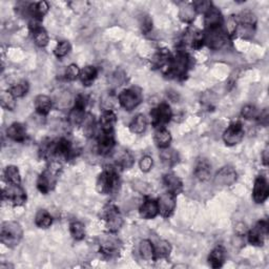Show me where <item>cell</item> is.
<instances>
[{"instance_id": "7402d4cb", "label": "cell", "mask_w": 269, "mask_h": 269, "mask_svg": "<svg viewBox=\"0 0 269 269\" xmlns=\"http://www.w3.org/2000/svg\"><path fill=\"white\" fill-rule=\"evenodd\" d=\"M140 216L145 220H151L159 215L158 202L151 198H146L140 206Z\"/></svg>"}, {"instance_id": "5bb4252c", "label": "cell", "mask_w": 269, "mask_h": 269, "mask_svg": "<svg viewBox=\"0 0 269 269\" xmlns=\"http://www.w3.org/2000/svg\"><path fill=\"white\" fill-rule=\"evenodd\" d=\"M157 202H158L159 214L162 217L168 218L174 214L177 203H176V196L173 195V193L168 191L162 193Z\"/></svg>"}, {"instance_id": "9a60e30c", "label": "cell", "mask_w": 269, "mask_h": 269, "mask_svg": "<svg viewBox=\"0 0 269 269\" xmlns=\"http://www.w3.org/2000/svg\"><path fill=\"white\" fill-rule=\"evenodd\" d=\"M116 145L114 132L106 133L101 132L97 139V150L101 156H107L111 151H113Z\"/></svg>"}, {"instance_id": "b9f144b4", "label": "cell", "mask_w": 269, "mask_h": 269, "mask_svg": "<svg viewBox=\"0 0 269 269\" xmlns=\"http://www.w3.org/2000/svg\"><path fill=\"white\" fill-rule=\"evenodd\" d=\"M81 125L83 126V132L87 134L88 137H91L92 134H95L96 130V122L94 119V116H91L90 114H87L86 118H84Z\"/></svg>"}, {"instance_id": "ac0fdd59", "label": "cell", "mask_w": 269, "mask_h": 269, "mask_svg": "<svg viewBox=\"0 0 269 269\" xmlns=\"http://www.w3.org/2000/svg\"><path fill=\"white\" fill-rule=\"evenodd\" d=\"M30 30L33 34V39L35 45L39 47H45L48 45V35L47 32L41 27L40 21L32 19L30 22Z\"/></svg>"}, {"instance_id": "d590c367", "label": "cell", "mask_w": 269, "mask_h": 269, "mask_svg": "<svg viewBox=\"0 0 269 269\" xmlns=\"http://www.w3.org/2000/svg\"><path fill=\"white\" fill-rule=\"evenodd\" d=\"M4 179L7 184L20 185L21 177L18 168L14 165H8L4 170Z\"/></svg>"}, {"instance_id": "1f68e13d", "label": "cell", "mask_w": 269, "mask_h": 269, "mask_svg": "<svg viewBox=\"0 0 269 269\" xmlns=\"http://www.w3.org/2000/svg\"><path fill=\"white\" fill-rule=\"evenodd\" d=\"M237 20L241 27L255 30L256 24H257V16L255 15V13H252L251 11H248V10L243 11L237 17Z\"/></svg>"}, {"instance_id": "277c9868", "label": "cell", "mask_w": 269, "mask_h": 269, "mask_svg": "<svg viewBox=\"0 0 269 269\" xmlns=\"http://www.w3.org/2000/svg\"><path fill=\"white\" fill-rule=\"evenodd\" d=\"M190 64V58L184 50H179L175 57H173L168 71L165 74L168 77L175 79H183L187 74Z\"/></svg>"}, {"instance_id": "7c38bea8", "label": "cell", "mask_w": 269, "mask_h": 269, "mask_svg": "<svg viewBox=\"0 0 269 269\" xmlns=\"http://www.w3.org/2000/svg\"><path fill=\"white\" fill-rule=\"evenodd\" d=\"M245 131L241 122L231 123L223 134V141L226 145L233 146L237 145L243 140Z\"/></svg>"}, {"instance_id": "e0dca14e", "label": "cell", "mask_w": 269, "mask_h": 269, "mask_svg": "<svg viewBox=\"0 0 269 269\" xmlns=\"http://www.w3.org/2000/svg\"><path fill=\"white\" fill-rule=\"evenodd\" d=\"M269 195L268 182L264 176H259L255 181L254 191H252V198L257 204H262L267 200Z\"/></svg>"}, {"instance_id": "3957f363", "label": "cell", "mask_w": 269, "mask_h": 269, "mask_svg": "<svg viewBox=\"0 0 269 269\" xmlns=\"http://www.w3.org/2000/svg\"><path fill=\"white\" fill-rule=\"evenodd\" d=\"M23 235L22 227L18 222L6 221L1 226L0 240L8 248H13L18 245Z\"/></svg>"}, {"instance_id": "ee69618b", "label": "cell", "mask_w": 269, "mask_h": 269, "mask_svg": "<svg viewBox=\"0 0 269 269\" xmlns=\"http://www.w3.org/2000/svg\"><path fill=\"white\" fill-rule=\"evenodd\" d=\"M86 111H83V109L73 107L69 115V120L74 125H81L83 119L86 118Z\"/></svg>"}, {"instance_id": "bcb514c9", "label": "cell", "mask_w": 269, "mask_h": 269, "mask_svg": "<svg viewBox=\"0 0 269 269\" xmlns=\"http://www.w3.org/2000/svg\"><path fill=\"white\" fill-rule=\"evenodd\" d=\"M71 44L69 41H60L54 49V54L57 58H63L71 52Z\"/></svg>"}, {"instance_id": "cb8c5ba5", "label": "cell", "mask_w": 269, "mask_h": 269, "mask_svg": "<svg viewBox=\"0 0 269 269\" xmlns=\"http://www.w3.org/2000/svg\"><path fill=\"white\" fill-rule=\"evenodd\" d=\"M193 174H195V177L198 180L202 182L207 181L209 179L210 174H212V165H210V163L208 162V160L199 159Z\"/></svg>"}, {"instance_id": "816d5d0a", "label": "cell", "mask_w": 269, "mask_h": 269, "mask_svg": "<svg viewBox=\"0 0 269 269\" xmlns=\"http://www.w3.org/2000/svg\"><path fill=\"white\" fill-rule=\"evenodd\" d=\"M153 29V20L149 16H144L141 20V31L143 34H148Z\"/></svg>"}, {"instance_id": "836d02e7", "label": "cell", "mask_w": 269, "mask_h": 269, "mask_svg": "<svg viewBox=\"0 0 269 269\" xmlns=\"http://www.w3.org/2000/svg\"><path fill=\"white\" fill-rule=\"evenodd\" d=\"M160 158H161L162 162L166 165V166H174L177 163L179 162V155L177 153L176 150L167 147V148H163L161 150V153H160Z\"/></svg>"}, {"instance_id": "11a10c76", "label": "cell", "mask_w": 269, "mask_h": 269, "mask_svg": "<svg viewBox=\"0 0 269 269\" xmlns=\"http://www.w3.org/2000/svg\"><path fill=\"white\" fill-rule=\"evenodd\" d=\"M262 161H263L264 165H268V161H269V147L268 146H266L265 149L263 150Z\"/></svg>"}, {"instance_id": "9c48e42d", "label": "cell", "mask_w": 269, "mask_h": 269, "mask_svg": "<svg viewBox=\"0 0 269 269\" xmlns=\"http://www.w3.org/2000/svg\"><path fill=\"white\" fill-rule=\"evenodd\" d=\"M2 198L3 200L11 202L13 205L20 206L27 201V193L20 185L7 184V186L2 191Z\"/></svg>"}, {"instance_id": "4fadbf2b", "label": "cell", "mask_w": 269, "mask_h": 269, "mask_svg": "<svg viewBox=\"0 0 269 269\" xmlns=\"http://www.w3.org/2000/svg\"><path fill=\"white\" fill-rule=\"evenodd\" d=\"M238 178L237 172L232 166H224L215 176V184L220 187L231 186Z\"/></svg>"}, {"instance_id": "f6af8a7d", "label": "cell", "mask_w": 269, "mask_h": 269, "mask_svg": "<svg viewBox=\"0 0 269 269\" xmlns=\"http://www.w3.org/2000/svg\"><path fill=\"white\" fill-rule=\"evenodd\" d=\"M241 114L247 120H258L261 112L255 105H245L242 108Z\"/></svg>"}, {"instance_id": "52a82bcc", "label": "cell", "mask_w": 269, "mask_h": 269, "mask_svg": "<svg viewBox=\"0 0 269 269\" xmlns=\"http://www.w3.org/2000/svg\"><path fill=\"white\" fill-rule=\"evenodd\" d=\"M100 252L106 258H113L119 254L121 248V242L115 235L109 232L106 235H102L99 241Z\"/></svg>"}, {"instance_id": "7bdbcfd3", "label": "cell", "mask_w": 269, "mask_h": 269, "mask_svg": "<svg viewBox=\"0 0 269 269\" xmlns=\"http://www.w3.org/2000/svg\"><path fill=\"white\" fill-rule=\"evenodd\" d=\"M134 164V157L130 151L125 150L117 159V167H120L122 170H129Z\"/></svg>"}, {"instance_id": "d4e9b609", "label": "cell", "mask_w": 269, "mask_h": 269, "mask_svg": "<svg viewBox=\"0 0 269 269\" xmlns=\"http://www.w3.org/2000/svg\"><path fill=\"white\" fill-rule=\"evenodd\" d=\"M226 259V251L223 246L215 247L208 256V263L213 268H220L223 266Z\"/></svg>"}, {"instance_id": "603a6c76", "label": "cell", "mask_w": 269, "mask_h": 269, "mask_svg": "<svg viewBox=\"0 0 269 269\" xmlns=\"http://www.w3.org/2000/svg\"><path fill=\"white\" fill-rule=\"evenodd\" d=\"M6 136L15 142H24L28 137L27 129L21 123H13L7 128Z\"/></svg>"}, {"instance_id": "c3c4849f", "label": "cell", "mask_w": 269, "mask_h": 269, "mask_svg": "<svg viewBox=\"0 0 269 269\" xmlns=\"http://www.w3.org/2000/svg\"><path fill=\"white\" fill-rule=\"evenodd\" d=\"M80 71L79 67L76 64H71L66 67L65 73H64V78L67 81H74L77 78H79L80 75Z\"/></svg>"}, {"instance_id": "e575fe53", "label": "cell", "mask_w": 269, "mask_h": 269, "mask_svg": "<svg viewBox=\"0 0 269 269\" xmlns=\"http://www.w3.org/2000/svg\"><path fill=\"white\" fill-rule=\"evenodd\" d=\"M53 223V218L45 209H40L35 216V224L39 228H48Z\"/></svg>"}, {"instance_id": "ab89813d", "label": "cell", "mask_w": 269, "mask_h": 269, "mask_svg": "<svg viewBox=\"0 0 269 269\" xmlns=\"http://www.w3.org/2000/svg\"><path fill=\"white\" fill-rule=\"evenodd\" d=\"M70 232L76 241H81L86 238V227L81 222H72L70 225Z\"/></svg>"}, {"instance_id": "4316f807", "label": "cell", "mask_w": 269, "mask_h": 269, "mask_svg": "<svg viewBox=\"0 0 269 269\" xmlns=\"http://www.w3.org/2000/svg\"><path fill=\"white\" fill-rule=\"evenodd\" d=\"M34 106H35L36 112L39 115L45 116L47 115L53 106V101L46 95H38L34 101Z\"/></svg>"}, {"instance_id": "6da1fadb", "label": "cell", "mask_w": 269, "mask_h": 269, "mask_svg": "<svg viewBox=\"0 0 269 269\" xmlns=\"http://www.w3.org/2000/svg\"><path fill=\"white\" fill-rule=\"evenodd\" d=\"M60 170L61 164L58 161H52L46 170L41 173L37 180V187L41 193L47 195L48 192L54 190Z\"/></svg>"}, {"instance_id": "8d00e7d4", "label": "cell", "mask_w": 269, "mask_h": 269, "mask_svg": "<svg viewBox=\"0 0 269 269\" xmlns=\"http://www.w3.org/2000/svg\"><path fill=\"white\" fill-rule=\"evenodd\" d=\"M155 248V258L156 260L159 259H166L170 257L171 251H172V246L171 244L167 241L161 240L159 241L156 245H154Z\"/></svg>"}, {"instance_id": "30bf717a", "label": "cell", "mask_w": 269, "mask_h": 269, "mask_svg": "<svg viewBox=\"0 0 269 269\" xmlns=\"http://www.w3.org/2000/svg\"><path fill=\"white\" fill-rule=\"evenodd\" d=\"M141 94L139 91L134 89H129L122 90L119 96H118V101L120 105L125 109V111H133L141 103Z\"/></svg>"}, {"instance_id": "681fc988", "label": "cell", "mask_w": 269, "mask_h": 269, "mask_svg": "<svg viewBox=\"0 0 269 269\" xmlns=\"http://www.w3.org/2000/svg\"><path fill=\"white\" fill-rule=\"evenodd\" d=\"M140 168L143 173H148L154 166V160L149 156H144L140 160Z\"/></svg>"}, {"instance_id": "d6986e66", "label": "cell", "mask_w": 269, "mask_h": 269, "mask_svg": "<svg viewBox=\"0 0 269 269\" xmlns=\"http://www.w3.org/2000/svg\"><path fill=\"white\" fill-rule=\"evenodd\" d=\"M184 45H189L192 48L199 49L205 45V33L197 29H189L184 35Z\"/></svg>"}, {"instance_id": "2e32d148", "label": "cell", "mask_w": 269, "mask_h": 269, "mask_svg": "<svg viewBox=\"0 0 269 269\" xmlns=\"http://www.w3.org/2000/svg\"><path fill=\"white\" fill-rule=\"evenodd\" d=\"M224 23V18L222 13L219 11V8L216 6H212L209 10L204 14V25L206 31H212L216 29L222 28Z\"/></svg>"}, {"instance_id": "74e56055", "label": "cell", "mask_w": 269, "mask_h": 269, "mask_svg": "<svg viewBox=\"0 0 269 269\" xmlns=\"http://www.w3.org/2000/svg\"><path fill=\"white\" fill-rule=\"evenodd\" d=\"M197 12L195 10V7H193L192 3L191 4H183L180 7L179 11V17L180 19L185 22V23H191L196 18Z\"/></svg>"}, {"instance_id": "ba28073f", "label": "cell", "mask_w": 269, "mask_h": 269, "mask_svg": "<svg viewBox=\"0 0 269 269\" xmlns=\"http://www.w3.org/2000/svg\"><path fill=\"white\" fill-rule=\"evenodd\" d=\"M229 42V37L226 32L220 29H216L212 31H207L205 33V45H208L209 48L214 50L222 49Z\"/></svg>"}, {"instance_id": "d6a6232c", "label": "cell", "mask_w": 269, "mask_h": 269, "mask_svg": "<svg viewBox=\"0 0 269 269\" xmlns=\"http://www.w3.org/2000/svg\"><path fill=\"white\" fill-rule=\"evenodd\" d=\"M146 128H147V119L143 114L137 115L130 124L131 132L137 134L144 133L146 131Z\"/></svg>"}, {"instance_id": "f1b7e54d", "label": "cell", "mask_w": 269, "mask_h": 269, "mask_svg": "<svg viewBox=\"0 0 269 269\" xmlns=\"http://www.w3.org/2000/svg\"><path fill=\"white\" fill-rule=\"evenodd\" d=\"M154 140H155L156 145L160 149L167 148V147H170V144L172 142V134L165 128L164 129H158L156 131V133H155Z\"/></svg>"}, {"instance_id": "ffe728a7", "label": "cell", "mask_w": 269, "mask_h": 269, "mask_svg": "<svg viewBox=\"0 0 269 269\" xmlns=\"http://www.w3.org/2000/svg\"><path fill=\"white\" fill-rule=\"evenodd\" d=\"M172 59H173V56L170 53V50L162 48V49H159L155 54L153 59H151V62H153V65L155 67H158V69L161 70L162 73L165 75L168 71V67H170Z\"/></svg>"}, {"instance_id": "4dcf8cb0", "label": "cell", "mask_w": 269, "mask_h": 269, "mask_svg": "<svg viewBox=\"0 0 269 269\" xmlns=\"http://www.w3.org/2000/svg\"><path fill=\"white\" fill-rule=\"evenodd\" d=\"M139 252H140L141 258L143 260L147 261V262H151V261H156L154 244L151 243L149 240H143V241L140 242Z\"/></svg>"}, {"instance_id": "7dc6e473", "label": "cell", "mask_w": 269, "mask_h": 269, "mask_svg": "<svg viewBox=\"0 0 269 269\" xmlns=\"http://www.w3.org/2000/svg\"><path fill=\"white\" fill-rule=\"evenodd\" d=\"M239 30V22L237 20V17L234 16H230L228 19H227V23H226V34L228 35V37H232L233 35L237 34Z\"/></svg>"}, {"instance_id": "f5cc1de1", "label": "cell", "mask_w": 269, "mask_h": 269, "mask_svg": "<svg viewBox=\"0 0 269 269\" xmlns=\"http://www.w3.org/2000/svg\"><path fill=\"white\" fill-rule=\"evenodd\" d=\"M87 104H88V98L84 95H78L75 99L74 107H77V108L83 109V111H86Z\"/></svg>"}, {"instance_id": "83f0119b", "label": "cell", "mask_w": 269, "mask_h": 269, "mask_svg": "<svg viewBox=\"0 0 269 269\" xmlns=\"http://www.w3.org/2000/svg\"><path fill=\"white\" fill-rule=\"evenodd\" d=\"M48 3L45 1H40L37 3H32L28 7L29 15L32 17V19L41 21L42 18L48 12Z\"/></svg>"}, {"instance_id": "60d3db41", "label": "cell", "mask_w": 269, "mask_h": 269, "mask_svg": "<svg viewBox=\"0 0 269 269\" xmlns=\"http://www.w3.org/2000/svg\"><path fill=\"white\" fill-rule=\"evenodd\" d=\"M16 98L11 94L10 91H2L0 94V103L1 106L5 108L6 111H14L16 108Z\"/></svg>"}, {"instance_id": "8992f818", "label": "cell", "mask_w": 269, "mask_h": 269, "mask_svg": "<svg viewBox=\"0 0 269 269\" xmlns=\"http://www.w3.org/2000/svg\"><path fill=\"white\" fill-rule=\"evenodd\" d=\"M173 118V112L172 108L168 103H161L157 107L151 109L150 112V120L151 124H153L156 130L158 129H164V126L170 123Z\"/></svg>"}, {"instance_id": "44dd1931", "label": "cell", "mask_w": 269, "mask_h": 269, "mask_svg": "<svg viewBox=\"0 0 269 269\" xmlns=\"http://www.w3.org/2000/svg\"><path fill=\"white\" fill-rule=\"evenodd\" d=\"M163 183L168 192L173 193L176 197L183 191V183L178 176L168 173L163 177Z\"/></svg>"}, {"instance_id": "5b68a950", "label": "cell", "mask_w": 269, "mask_h": 269, "mask_svg": "<svg viewBox=\"0 0 269 269\" xmlns=\"http://www.w3.org/2000/svg\"><path fill=\"white\" fill-rule=\"evenodd\" d=\"M101 217L105 221V226L108 232L115 233L121 229L123 225V218L119 209L114 204H107L103 210Z\"/></svg>"}, {"instance_id": "db71d44e", "label": "cell", "mask_w": 269, "mask_h": 269, "mask_svg": "<svg viewBox=\"0 0 269 269\" xmlns=\"http://www.w3.org/2000/svg\"><path fill=\"white\" fill-rule=\"evenodd\" d=\"M234 231L237 232L239 235H243V234H245V233L248 231L246 224H244V223H239L237 226H235Z\"/></svg>"}, {"instance_id": "7a4b0ae2", "label": "cell", "mask_w": 269, "mask_h": 269, "mask_svg": "<svg viewBox=\"0 0 269 269\" xmlns=\"http://www.w3.org/2000/svg\"><path fill=\"white\" fill-rule=\"evenodd\" d=\"M119 184V175L116 167H106L97 179L96 189L101 195H108L113 192Z\"/></svg>"}, {"instance_id": "f546056e", "label": "cell", "mask_w": 269, "mask_h": 269, "mask_svg": "<svg viewBox=\"0 0 269 269\" xmlns=\"http://www.w3.org/2000/svg\"><path fill=\"white\" fill-rule=\"evenodd\" d=\"M97 75H98V71L96 67L92 65H88L80 71L79 79L84 87H90L91 86L92 82L96 80Z\"/></svg>"}, {"instance_id": "f35d334b", "label": "cell", "mask_w": 269, "mask_h": 269, "mask_svg": "<svg viewBox=\"0 0 269 269\" xmlns=\"http://www.w3.org/2000/svg\"><path fill=\"white\" fill-rule=\"evenodd\" d=\"M8 91L15 97V98H21L24 95L28 94L29 91V83L28 81H19L18 83L14 84L10 89H8Z\"/></svg>"}, {"instance_id": "f907efd6", "label": "cell", "mask_w": 269, "mask_h": 269, "mask_svg": "<svg viewBox=\"0 0 269 269\" xmlns=\"http://www.w3.org/2000/svg\"><path fill=\"white\" fill-rule=\"evenodd\" d=\"M193 7H195V10L198 13H202V14H205L210 7L213 6L212 2L210 1H203V0H200V1H195L192 3Z\"/></svg>"}, {"instance_id": "8fae6325", "label": "cell", "mask_w": 269, "mask_h": 269, "mask_svg": "<svg viewBox=\"0 0 269 269\" xmlns=\"http://www.w3.org/2000/svg\"><path fill=\"white\" fill-rule=\"evenodd\" d=\"M268 234V223L267 221H260L256 224L252 229L247 231L248 242L254 246L261 247L264 245L265 239Z\"/></svg>"}, {"instance_id": "484cf974", "label": "cell", "mask_w": 269, "mask_h": 269, "mask_svg": "<svg viewBox=\"0 0 269 269\" xmlns=\"http://www.w3.org/2000/svg\"><path fill=\"white\" fill-rule=\"evenodd\" d=\"M117 122V116L112 111H104L100 117V128L101 132H106V133H112L114 132L115 124Z\"/></svg>"}]
</instances>
